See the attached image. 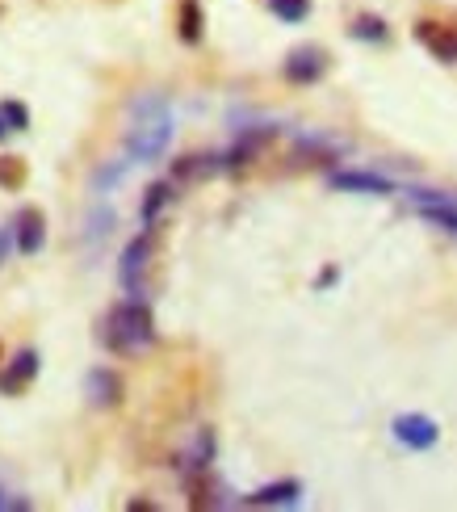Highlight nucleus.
I'll return each instance as SVG.
<instances>
[{"label": "nucleus", "instance_id": "obj_1", "mask_svg": "<svg viewBox=\"0 0 457 512\" xmlns=\"http://www.w3.org/2000/svg\"><path fill=\"white\" fill-rule=\"evenodd\" d=\"M172 143V110L168 101L147 93L130 105V126H126V156L135 164H151L168 152Z\"/></svg>", "mask_w": 457, "mask_h": 512}, {"label": "nucleus", "instance_id": "obj_2", "mask_svg": "<svg viewBox=\"0 0 457 512\" xmlns=\"http://www.w3.org/2000/svg\"><path fill=\"white\" fill-rule=\"evenodd\" d=\"M101 345L118 357H135L156 345V315H151L147 298L130 294L110 307V315H105V324H101Z\"/></svg>", "mask_w": 457, "mask_h": 512}, {"label": "nucleus", "instance_id": "obj_3", "mask_svg": "<svg viewBox=\"0 0 457 512\" xmlns=\"http://www.w3.org/2000/svg\"><path fill=\"white\" fill-rule=\"evenodd\" d=\"M156 231H139L135 240H130L126 248H122V261H118V286L126 290V294H135V298H143V290H147V269H151V261H156Z\"/></svg>", "mask_w": 457, "mask_h": 512}, {"label": "nucleus", "instance_id": "obj_4", "mask_svg": "<svg viewBox=\"0 0 457 512\" xmlns=\"http://www.w3.org/2000/svg\"><path fill=\"white\" fill-rule=\"evenodd\" d=\"M328 68H332V59L323 47H294L286 55V63H281V76H286L290 84H298V89H307V84L328 76Z\"/></svg>", "mask_w": 457, "mask_h": 512}, {"label": "nucleus", "instance_id": "obj_5", "mask_svg": "<svg viewBox=\"0 0 457 512\" xmlns=\"http://www.w3.org/2000/svg\"><path fill=\"white\" fill-rule=\"evenodd\" d=\"M84 395H89V408L114 412V408H122V399H126V382H122L118 370L97 366V370L84 374Z\"/></svg>", "mask_w": 457, "mask_h": 512}, {"label": "nucleus", "instance_id": "obj_6", "mask_svg": "<svg viewBox=\"0 0 457 512\" xmlns=\"http://www.w3.org/2000/svg\"><path fill=\"white\" fill-rule=\"evenodd\" d=\"M411 34H416V42L441 63H457V30L445 26V21H432V17H420L416 26H411Z\"/></svg>", "mask_w": 457, "mask_h": 512}, {"label": "nucleus", "instance_id": "obj_7", "mask_svg": "<svg viewBox=\"0 0 457 512\" xmlns=\"http://www.w3.org/2000/svg\"><path fill=\"white\" fill-rule=\"evenodd\" d=\"M395 437H399V445H407V450H432V445L441 441V429H437V420L432 416H424V412H403V416H395Z\"/></svg>", "mask_w": 457, "mask_h": 512}, {"label": "nucleus", "instance_id": "obj_8", "mask_svg": "<svg viewBox=\"0 0 457 512\" xmlns=\"http://www.w3.org/2000/svg\"><path fill=\"white\" fill-rule=\"evenodd\" d=\"M42 370V357L34 349H17L9 361H5V370H0V395H26L30 391V382L38 378Z\"/></svg>", "mask_w": 457, "mask_h": 512}, {"label": "nucleus", "instance_id": "obj_9", "mask_svg": "<svg viewBox=\"0 0 457 512\" xmlns=\"http://www.w3.org/2000/svg\"><path fill=\"white\" fill-rule=\"evenodd\" d=\"M219 173H227V164H223V156H214V152H189V156H181V160H172V185H202V181H210V177H219Z\"/></svg>", "mask_w": 457, "mask_h": 512}, {"label": "nucleus", "instance_id": "obj_10", "mask_svg": "<svg viewBox=\"0 0 457 512\" xmlns=\"http://www.w3.org/2000/svg\"><path fill=\"white\" fill-rule=\"evenodd\" d=\"M277 139V126H248L244 135L235 139V147L223 156V164H227V173H239V168H248L252 160H260V152Z\"/></svg>", "mask_w": 457, "mask_h": 512}, {"label": "nucleus", "instance_id": "obj_11", "mask_svg": "<svg viewBox=\"0 0 457 512\" xmlns=\"http://www.w3.org/2000/svg\"><path fill=\"white\" fill-rule=\"evenodd\" d=\"M13 240L21 256H38L42 244H47V215L38 206H21L17 219H13Z\"/></svg>", "mask_w": 457, "mask_h": 512}, {"label": "nucleus", "instance_id": "obj_12", "mask_svg": "<svg viewBox=\"0 0 457 512\" xmlns=\"http://www.w3.org/2000/svg\"><path fill=\"white\" fill-rule=\"evenodd\" d=\"M332 189H340V194L386 198V194H395V181L382 177V173H361V168H348V173H332Z\"/></svg>", "mask_w": 457, "mask_h": 512}, {"label": "nucleus", "instance_id": "obj_13", "mask_svg": "<svg viewBox=\"0 0 457 512\" xmlns=\"http://www.w3.org/2000/svg\"><path fill=\"white\" fill-rule=\"evenodd\" d=\"M298 496H302L298 479H277L269 487H256L252 496H244V504L248 508H290V504H298Z\"/></svg>", "mask_w": 457, "mask_h": 512}, {"label": "nucleus", "instance_id": "obj_14", "mask_svg": "<svg viewBox=\"0 0 457 512\" xmlns=\"http://www.w3.org/2000/svg\"><path fill=\"white\" fill-rule=\"evenodd\" d=\"M172 198H177V185H172V181H151L143 189V206H139L143 227H156L160 215H164V206H172Z\"/></svg>", "mask_w": 457, "mask_h": 512}, {"label": "nucleus", "instance_id": "obj_15", "mask_svg": "<svg viewBox=\"0 0 457 512\" xmlns=\"http://www.w3.org/2000/svg\"><path fill=\"white\" fill-rule=\"evenodd\" d=\"M185 496L193 512H206V508H219V487H214L210 471H189L185 475Z\"/></svg>", "mask_w": 457, "mask_h": 512}, {"label": "nucleus", "instance_id": "obj_16", "mask_svg": "<svg viewBox=\"0 0 457 512\" xmlns=\"http://www.w3.org/2000/svg\"><path fill=\"white\" fill-rule=\"evenodd\" d=\"M214 450H219V441H214V429H202L198 437H193V445H189V454L177 462L181 466V475H189V471H210V462H214Z\"/></svg>", "mask_w": 457, "mask_h": 512}, {"label": "nucleus", "instance_id": "obj_17", "mask_svg": "<svg viewBox=\"0 0 457 512\" xmlns=\"http://www.w3.org/2000/svg\"><path fill=\"white\" fill-rule=\"evenodd\" d=\"M177 34H181V42H189V47H198V42H202L206 13H202L198 0H181V5H177Z\"/></svg>", "mask_w": 457, "mask_h": 512}, {"label": "nucleus", "instance_id": "obj_18", "mask_svg": "<svg viewBox=\"0 0 457 512\" xmlns=\"http://www.w3.org/2000/svg\"><path fill=\"white\" fill-rule=\"evenodd\" d=\"M348 34H353L357 42H374V47H382V42H390L386 21H382V17H374V13H361V17H353V26H348Z\"/></svg>", "mask_w": 457, "mask_h": 512}, {"label": "nucleus", "instance_id": "obj_19", "mask_svg": "<svg viewBox=\"0 0 457 512\" xmlns=\"http://www.w3.org/2000/svg\"><path fill=\"white\" fill-rule=\"evenodd\" d=\"M30 181V168L21 156H0V189H9V194H17V189H26Z\"/></svg>", "mask_w": 457, "mask_h": 512}, {"label": "nucleus", "instance_id": "obj_20", "mask_svg": "<svg viewBox=\"0 0 457 512\" xmlns=\"http://www.w3.org/2000/svg\"><path fill=\"white\" fill-rule=\"evenodd\" d=\"M294 168H302V164H332L336 160V152L328 143H319V139H302L298 147H294Z\"/></svg>", "mask_w": 457, "mask_h": 512}, {"label": "nucleus", "instance_id": "obj_21", "mask_svg": "<svg viewBox=\"0 0 457 512\" xmlns=\"http://www.w3.org/2000/svg\"><path fill=\"white\" fill-rule=\"evenodd\" d=\"M130 164H135L130 156H122V160H114V164H101L97 173H93V194H110V189L126 177V168H130Z\"/></svg>", "mask_w": 457, "mask_h": 512}, {"label": "nucleus", "instance_id": "obj_22", "mask_svg": "<svg viewBox=\"0 0 457 512\" xmlns=\"http://www.w3.org/2000/svg\"><path fill=\"white\" fill-rule=\"evenodd\" d=\"M269 9H273V17H281V21H290V26H298V21H307V17H311V0H269Z\"/></svg>", "mask_w": 457, "mask_h": 512}, {"label": "nucleus", "instance_id": "obj_23", "mask_svg": "<svg viewBox=\"0 0 457 512\" xmlns=\"http://www.w3.org/2000/svg\"><path fill=\"white\" fill-rule=\"evenodd\" d=\"M420 215L428 223H437L441 231H453L457 236V202H437V206H420Z\"/></svg>", "mask_w": 457, "mask_h": 512}, {"label": "nucleus", "instance_id": "obj_24", "mask_svg": "<svg viewBox=\"0 0 457 512\" xmlns=\"http://www.w3.org/2000/svg\"><path fill=\"white\" fill-rule=\"evenodd\" d=\"M0 118H5L9 131H30V105L26 101H0Z\"/></svg>", "mask_w": 457, "mask_h": 512}, {"label": "nucleus", "instance_id": "obj_25", "mask_svg": "<svg viewBox=\"0 0 457 512\" xmlns=\"http://www.w3.org/2000/svg\"><path fill=\"white\" fill-rule=\"evenodd\" d=\"M110 227H114V210H93V219H89V240L110 236Z\"/></svg>", "mask_w": 457, "mask_h": 512}, {"label": "nucleus", "instance_id": "obj_26", "mask_svg": "<svg viewBox=\"0 0 457 512\" xmlns=\"http://www.w3.org/2000/svg\"><path fill=\"white\" fill-rule=\"evenodd\" d=\"M13 244H17V240L9 236V231H5V227H0V265H5V261H9V252H13Z\"/></svg>", "mask_w": 457, "mask_h": 512}, {"label": "nucleus", "instance_id": "obj_27", "mask_svg": "<svg viewBox=\"0 0 457 512\" xmlns=\"http://www.w3.org/2000/svg\"><path fill=\"white\" fill-rule=\"evenodd\" d=\"M336 277H340V269H336V265H328V269L319 273V282H315V286H319V290H328V286H336Z\"/></svg>", "mask_w": 457, "mask_h": 512}, {"label": "nucleus", "instance_id": "obj_28", "mask_svg": "<svg viewBox=\"0 0 457 512\" xmlns=\"http://www.w3.org/2000/svg\"><path fill=\"white\" fill-rule=\"evenodd\" d=\"M5 508H30V500H9L5 487H0V512H5Z\"/></svg>", "mask_w": 457, "mask_h": 512}, {"label": "nucleus", "instance_id": "obj_29", "mask_svg": "<svg viewBox=\"0 0 457 512\" xmlns=\"http://www.w3.org/2000/svg\"><path fill=\"white\" fill-rule=\"evenodd\" d=\"M9 135V126H5V118H0V139H5Z\"/></svg>", "mask_w": 457, "mask_h": 512}, {"label": "nucleus", "instance_id": "obj_30", "mask_svg": "<svg viewBox=\"0 0 457 512\" xmlns=\"http://www.w3.org/2000/svg\"><path fill=\"white\" fill-rule=\"evenodd\" d=\"M0 361H5V345H0Z\"/></svg>", "mask_w": 457, "mask_h": 512}, {"label": "nucleus", "instance_id": "obj_31", "mask_svg": "<svg viewBox=\"0 0 457 512\" xmlns=\"http://www.w3.org/2000/svg\"><path fill=\"white\" fill-rule=\"evenodd\" d=\"M0 13H5V9H0Z\"/></svg>", "mask_w": 457, "mask_h": 512}]
</instances>
